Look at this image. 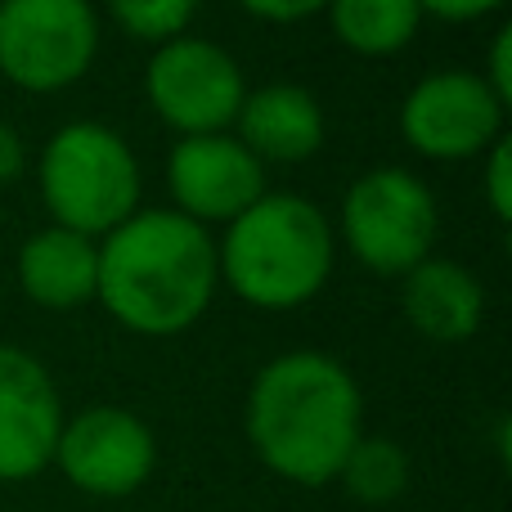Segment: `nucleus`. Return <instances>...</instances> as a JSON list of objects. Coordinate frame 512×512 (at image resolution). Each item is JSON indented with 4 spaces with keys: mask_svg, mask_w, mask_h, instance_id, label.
<instances>
[{
    "mask_svg": "<svg viewBox=\"0 0 512 512\" xmlns=\"http://www.w3.org/2000/svg\"><path fill=\"white\" fill-rule=\"evenodd\" d=\"M243 427L252 454L274 477L310 490L333 486L364 436L360 382L324 351H283L252 378Z\"/></svg>",
    "mask_w": 512,
    "mask_h": 512,
    "instance_id": "obj_1",
    "label": "nucleus"
},
{
    "mask_svg": "<svg viewBox=\"0 0 512 512\" xmlns=\"http://www.w3.org/2000/svg\"><path fill=\"white\" fill-rule=\"evenodd\" d=\"M216 288V239L176 207H140L99 239L95 301L140 337H176L194 328Z\"/></svg>",
    "mask_w": 512,
    "mask_h": 512,
    "instance_id": "obj_2",
    "label": "nucleus"
},
{
    "mask_svg": "<svg viewBox=\"0 0 512 512\" xmlns=\"http://www.w3.org/2000/svg\"><path fill=\"white\" fill-rule=\"evenodd\" d=\"M221 279L256 310H297L333 279V225L310 198L270 194L225 225Z\"/></svg>",
    "mask_w": 512,
    "mask_h": 512,
    "instance_id": "obj_3",
    "label": "nucleus"
},
{
    "mask_svg": "<svg viewBox=\"0 0 512 512\" xmlns=\"http://www.w3.org/2000/svg\"><path fill=\"white\" fill-rule=\"evenodd\" d=\"M36 185L54 225L86 239L113 234L140 212V162L131 144L104 122H68L45 140Z\"/></svg>",
    "mask_w": 512,
    "mask_h": 512,
    "instance_id": "obj_4",
    "label": "nucleus"
},
{
    "mask_svg": "<svg viewBox=\"0 0 512 512\" xmlns=\"http://www.w3.org/2000/svg\"><path fill=\"white\" fill-rule=\"evenodd\" d=\"M337 230L364 270L400 279L432 256L441 212L432 189L405 167H373L346 189Z\"/></svg>",
    "mask_w": 512,
    "mask_h": 512,
    "instance_id": "obj_5",
    "label": "nucleus"
},
{
    "mask_svg": "<svg viewBox=\"0 0 512 512\" xmlns=\"http://www.w3.org/2000/svg\"><path fill=\"white\" fill-rule=\"evenodd\" d=\"M99 54L90 0H0V77L27 95L68 90Z\"/></svg>",
    "mask_w": 512,
    "mask_h": 512,
    "instance_id": "obj_6",
    "label": "nucleus"
},
{
    "mask_svg": "<svg viewBox=\"0 0 512 512\" xmlns=\"http://www.w3.org/2000/svg\"><path fill=\"white\" fill-rule=\"evenodd\" d=\"M144 95L153 113L185 140V135L230 131L248 99V81L225 45L207 36H176L153 50L144 68Z\"/></svg>",
    "mask_w": 512,
    "mask_h": 512,
    "instance_id": "obj_7",
    "label": "nucleus"
},
{
    "mask_svg": "<svg viewBox=\"0 0 512 512\" xmlns=\"http://www.w3.org/2000/svg\"><path fill=\"white\" fill-rule=\"evenodd\" d=\"M54 468L90 499H126L158 468V441L149 423L122 405H90L63 418L54 441Z\"/></svg>",
    "mask_w": 512,
    "mask_h": 512,
    "instance_id": "obj_8",
    "label": "nucleus"
},
{
    "mask_svg": "<svg viewBox=\"0 0 512 512\" xmlns=\"http://www.w3.org/2000/svg\"><path fill=\"white\" fill-rule=\"evenodd\" d=\"M504 113L481 72L445 68L427 72L400 104V135L414 153L432 162L481 158L495 140H504Z\"/></svg>",
    "mask_w": 512,
    "mask_h": 512,
    "instance_id": "obj_9",
    "label": "nucleus"
},
{
    "mask_svg": "<svg viewBox=\"0 0 512 512\" xmlns=\"http://www.w3.org/2000/svg\"><path fill=\"white\" fill-rule=\"evenodd\" d=\"M167 189L180 216L207 225L243 216L265 194V167L239 135H185L167 158Z\"/></svg>",
    "mask_w": 512,
    "mask_h": 512,
    "instance_id": "obj_10",
    "label": "nucleus"
},
{
    "mask_svg": "<svg viewBox=\"0 0 512 512\" xmlns=\"http://www.w3.org/2000/svg\"><path fill=\"white\" fill-rule=\"evenodd\" d=\"M63 400L50 369L23 346L0 342V481H32L54 463Z\"/></svg>",
    "mask_w": 512,
    "mask_h": 512,
    "instance_id": "obj_11",
    "label": "nucleus"
},
{
    "mask_svg": "<svg viewBox=\"0 0 512 512\" xmlns=\"http://www.w3.org/2000/svg\"><path fill=\"white\" fill-rule=\"evenodd\" d=\"M324 108L297 81H270L261 90H248L239 117H234V135L248 144L256 162H306L324 144Z\"/></svg>",
    "mask_w": 512,
    "mask_h": 512,
    "instance_id": "obj_12",
    "label": "nucleus"
},
{
    "mask_svg": "<svg viewBox=\"0 0 512 512\" xmlns=\"http://www.w3.org/2000/svg\"><path fill=\"white\" fill-rule=\"evenodd\" d=\"M400 310H405L409 328L423 333L427 342H468L486 319V288L468 265L450 261V256H427L409 274H400Z\"/></svg>",
    "mask_w": 512,
    "mask_h": 512,
    "instance_id": "obj_13",
    "label": "nucleus"
},
{
    "mask_svg": "<svg viewBox=\"0 0 512 512\" xmlns=\"http://www.w3.org/2000/svg\"><path fill=\"white\" fill-rule=\"evenodd\" d=\"M99 283V243L72 234L63 225L27 234L18 248V288L41 310H77L95 301Z\"/></svg>",
    "mask_w": 512,
    "mask_h": 512,
    "instance_id": "obj_14",
    "label": "nucleus"
},
{
    "mask_svg": "<svg viewBox=\"0 0 512 512\" xmlns=\"http://www.w3.org/2000/svg\"><path fill=\"white\" fill-rule=\"evenodd\" d=\"M328 23L351 54L387 59L418 36L423 9L418 0H328Z\"/></svg>",
    "mask_w": 512,
    "mask_h": 512,
    "instance_id": "obj_15",
    "label": "nucleus"
},
{
    "mask_svg": "<svg viewBox=\"0 0 512 512\" xmlns=\"http://www.w3.org/2000/svg\"><path fill=\"white\" fill-rule=\"evenodd\" d=\"M342 490L355 499V504H396L409 486V454L400 450L391 436H360L346 454L342 472H337Z\"/></svg>",
    "mask_w": 512,
    "mask_h": 512,
    "instance_id": "obj_16",
    "label": "nucleus"
},
{
    "mask_svg": "<svg viewBox=\"0 0 512 512\" xmlns=\"http://www.w3.org/2000/svg\"><path fill=\"white\" fill-rule=\"evenodd\" d=\"M117 27L135 41L167 45L176 36H189V23L198 14V0H108Z\"/></svg>",
    "mask_w": 512,
    "mask_h": 512,
    "instance_id": "obj_17",
    "label": "nucleus"
},
{
    "mask_svg": "<svg viewBox=\"0 0 512 512\" xmlns=\"http://www.w3.org/2000/svg\"><path fill=\"white\" fill-rule=\"evenodd\" d=\"M481 158H486V171H481V180H486V207L495 212L499 225H508L512 221V149H508V135L490 144Z\"/></svg>",
    "mask_w": 512,
    "mask_h": 512,
    "instance_id": "obj_18",
    "label": "nucleus"
},
{
    "mask_svg": "<svg viewBox=\"0 0 512 512\" xmlns=\"http://www.w3.org/2000/svg\"><path fill=\"white\" fill-rule=\"evenodd\" d=\"M239 5L265 23H301L310 14H324L328 0H239Z\"/></svg>",
    "mask_w": 512,
    "mask_h": 512,
    "instance_id": "obj_19",
    "label": "nucleus"
},
{
    "mask_svg": "<svg viewBox=\"0 0 512 512\" xmlns=\"http://www.w3.org/2000/svg\"><path fill=\"white\" fill-rule=\"evenodd\" d=\"M481 81L495 90V99L504 108L512 104V32L508 27L495 36V45H490V68L481 72Z\"/></svg>",
    "mask_w": 512,
    "mask_h": 512,
    "instance_id": "obj_20",
    "label": "nucleus"
},
{
    "mask_svg": "<svg viewBox=\"0 0 512 512\" xmlns=\"http://www.w3.org/2000/svg\"><path fill=\"white\" fill-rule=\"evenodd\" d=\"M504 5V0H418V9H423V18H445V23H477V18L495 14V9Z\"/></svg>",
    "mask_w": 512,
    "mask_h": 512,
    "instance_id": "obj_21",
    "label": "nucleus"
},
{
    "mask_svg": "<svg viewBox=\"0 0 512 512\" xmlns=\"http://www.w3.org/2000/svg\"><path fill=\"white\" fill-rule=\"evenodd\" d=\"M27 167V149L23 140H18V131L9 122H0V185H9V180H18Z\"/></svg>",
    "mask_w": 512,
    "mask_h": 512,
    "instance_id": "obj_22",
    "label": "nucleus"
}]
</instances>
